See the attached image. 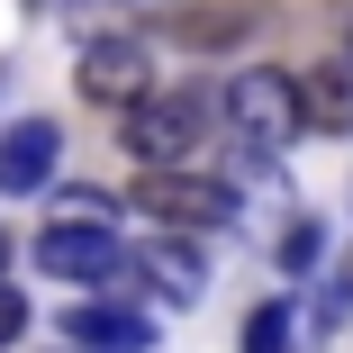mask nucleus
<instances>
[{"label": "nucleus", "instance_id": "nucleus-1", "mask_svg": "<svg viewBox=\"0 0 353 353\" xmlns=\"http://www.w3.org/2000/svg\"><path fill=\"white\" fill-rule=\"evenodd\" d=\"M218 109H227V100L208 91V82H190V91H154V100H136V109L118 118V136H127V154L145 163V172H181V154L218 127Z\"/></svg>", "mask_w": 353, "mask_h": 353}, {"label": "nucleus", "instance_id": "nucleus-2", "mask_svg": "<svg viewBox=\"0 0 353 353\" xmlns=\"http://www.w3.org/2000/svg\"><path fill=\"white\" fill-rule=\"evenodd\" d=\"M290 127H299V82H290V73L254 63V73L227 82V136H236L245 163H272L281 145H290Z\"/></svg>", "mask_w": 353, "mask_h": 353}, {"label": "nucleus", "instance_id": "nucleus-3", "mask_svg": "<svg viewBox=\"0 0 353 353\" xmlns=\"http://www.w3.org/2000/svg\"><path fill=\"white\" fill-rule=\"evenodd\" d=\"M127 199L145 208L154 227H172V236H199V227H227L236 218V190L208 181V172H136Z\"/></svg>", "mask_w": 353, "mask_h": 353}, {"label": "nucleus", "instance_id": "nucleus-4", "mask_svg": "<svg viewBox=\"0 0 353 353\" xmlns=\"http://www.w3.org/2000/svg\"><path fill=\"white\" fill-rule=\"evenodd\" d=\"M73 82H82V100H100V109H136V100H154V46L145 37H91L82 46V63H73Z\"/></svg>", "mask_w": 353, "mask_h": 353}, {"label": "nucleus", "instance_id": "nucleus-5", "mask_svg": "<svg viewBox=\"0 0 353 353\" xmlns=\"http://www.w3.org/2000/svg\"><path fill=\"white\" fill-rule=\"evenodd\" d=\"M37 272H54V281H73V290H100V281H118V263H136L109 227H91V218H54L37 245Z\"/></svg>", "mask_w": 353, "mask_h": 353}, {"label": "nucleus", "instance_id": "nucleus-6", "mask_svg": "<svg viewBox=\"0 0 353 353\" xmlns=\"http://www.w3.org/2000/svg\"><path fill=\"white\" fill-rule=\"evenodd\" d=\"M54 154H63V127L54 118H10V136H0V190L28 199L54 181Z\"/></svg>", "mask_w": 353, "mask_h": 353}, {"label": "nucleus", "instance_id": "nucleus-7", "mask_svg": "<svg viewBox=\"0 0 353 353\" xmlns=\"http://www.w3.org/2000/svg\"><path fill=\"white\" fill-rule=\"evenodd\" d=\"M299 127L308 136H353V54H326L299 73Z\"/></svg>", "mask_w": 353, "mask_h": 353}, {"label": "nucleus", "instance_id": "nucleus-8", "mask_svg": "<svg viewBox=\"0 0 353 353\" xmlns=\"http://www.w3.org/2000/svg\"><path fill=\"white\" fill-rule=\"evenodd\" d=\"M245 28H254L245 0H208V10H163V19H154L163 46H199V54H208V46H236Z\"/></svg>", "mask_w": 353, "mask_h": 353}, {"label": "nucleus", "instance_id": "nucleus-9", "mask_svg": "<svg viewBox=\"0 0 353 353\" xmlns=\"http://www.w3.org/2000/svg\"><path fill=\"white\" fill-rule=\"evenodd\" d=\"M63 335H73L82 353H145V344H154V326L127 317V308H73V317H63Z\"/></svg>", "mask_w": 353, "mask_h": 353}, {"label": "nucleus", "instance_id": "nucleus-10", "mask_svg": "<svg viewBox=\"0 0 353 353\" xmlns=\"http://www.w3.org/2000/svg\"><path fill=\"white\" fill-rule=\"evenodd\" d=\"M136 272H145V290H163L172 308H190V299H199V254H190L181 236H154L145 254H136Z\"/></svg>", "mask_w": 353, "mask_h": 353}, {"label": "nucleus", "instance_id": "nucleus-11", "mask_svg": "<svg viewBox=\"0 0 353 353\" xmlns=\"http://www.w3.org/2000/svg\"><path fill=\"white\" fill-rule=\"evenodd\" d=\"M290 326H299L290 299H263V308L245 317V353H290Z\"/></svg>", "mask_w": 353, "mask_h": 353}, {"label": "nucleus", "instance_id": "nucleus-12", "mask_svg": "<svg viewBox=\"0 0 353 353\" xmlns=\"http://www.w3.org/2000/svg\"><path fill=\"white\" fill-rule=\"evenodd\" d=\"M317 254H326V227L317 218H290V227H281V272H290V281H308Z\"/></svg>", "mask_w": 353, "mask_h": 353}, {"label": "nucleus", "instance_id": "nucleus-13", "mask_svg": "<svg viewBox=\"0 0 353 353\" xmlns=\"http://www.w3.org/2000/svg\"><path fill=\"white\" fill-rule=\"evenodd\" d=\"M19 326H28V299H19V290H10V281H0V344H10V335H19Z\"/></svg>", "mask_w": 353, "mask_h": 353}]
</instances>
